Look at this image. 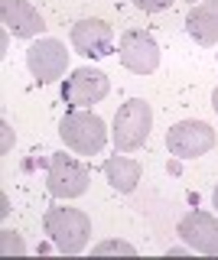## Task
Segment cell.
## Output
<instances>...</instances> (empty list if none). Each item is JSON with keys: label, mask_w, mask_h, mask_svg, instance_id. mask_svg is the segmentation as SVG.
<instances>
[{"label": "cell", "mask_w": 218, "mask_h": 260, "mask_svg": "<svg viewBox=\"0 0 218 260\" xmlns=\"http://www.w3.org/2000/svg\"><path fill=\"white\" fill-rule=\"evenodd\" d=\"M176 0H134V7H140L143 13H160V10H169Z\"/></svg>", "instance_id": "16"}, {"label": "cell", "mask_w": 218, "mask_h": 260, "mask_svg": "<svg viewBox=\"0 0 218 260\" xmlns=\"http://www.w3.org/2000/svg\"><path fill=\"white\" fill-rule=\"evenodd\" d=\"M189 4H196V0H189Z\"/></svg>", "instance_id": "20"}, {"label": "cell", "mask_w": 218, "mask_h": 260, "mask_svg": "<svg viewBox=\"0 0 218 260\" xmlns=\"http://www.w3.org/2000/svg\"><path fill=\"white\" fill-rule=\"evenodd\" d=\"M95 254H98V257H104V254H124V257H134L137 250H134L127 241H101L98 247H95Z\"/></svg>", "instance_id": "14"}, {"label": "cell", "mask_w": 218, "mask_h": 260, "mask_svg": "<svg viewBox=\"0 0 218 260\" xmlns=\"http://www.w3.org/2000/svg\"><path fill=\"white\" fill-rule=\"evenodd\" d=\"M0 20H4L7 32H13L20 39H36L46 29L43 16L29 0H0Z\"/></svg>", "instance_id": "11"}, {"label": "cell", "mask_w": 218, "mask_h": 260, "mask_svg": "<svg viewBox=\"0 0 218 260\" xmlns=\"http://www.w3.org/2000/svg\"><path fill=\"white\" fill-rule=\"evenodd\" d=\"M212 108H215V114H218V88L212 91Z\"/></svg>", "instance_id": "18"}, {"label": "cell", "mask_w": 218, "mask_h": 260, "mask_svg": "<svg viewBox=\"0 0 218 260\" xmlns=\"http://www.w3.org/2000/svg\"><path fill=\"white\" fill-rule=\"evenodd\" d=\"M166 254H169V257H182V254H185V247H169Z\"/></svg>", "instance_id": "17"}, {"label": "cell", "mask_w": 218, "mask_h": 260, "mask_svg": "<svg viewBox=\"0 0 218 260\" xmlns=\"http://www.w3.org/2000/svg\"><path fill=\"white\" fill-rule=\"evenodd\" d=\"M101 173L111 182V189L134 192L137 182H140V173H143V169H140V162L131 159V156H108V159H104V166H101Z\"/></svg>", "instance_id": "13"}, {"label": "cell", "mask_w": 218, "mask_h": 260, "mask_svg": "<svg viewBox=\"0 0 218 260\" xmlns=\"http://www.w3.org/2000/svg\"><path fill=\"white\" fill-rule=\"evenodd\" d=\"M185 32L199 46H215L218 43V0L192 4L189 16H185Z\"/></svg>", "instance_id": "12"}, {"label": "cell", "mask_w": 218, "mask_h": 260, "mask_svg": "<svg viewBox=\"0 0 218 260\" xmlns=\"http://www.w3.org/2000/svg\"><path fill=\"white\" fill-rule=\"evenodd\" d=\"M26 69H29V75H33L39 85H49V81L62 78L66 69H69V49H66V43H59V39H52V36L33 43L26 49Z\"/></svg>", "instance_id": "7"}, {"label": "cell", "mask_w": 218, "mask_h": 260, "mask_svg": "<svg viewBox=\"0 0 218 260\" xmlns=\"http://www.w3.org/2000/svg\"><path fill=\"white\" fill-rule=\"evenodd\" d=\"M212 146H215V130L205 120H179L166 130V150L179 159L205 156Z\"/></svg>", "instance_id": "6"}, {"label": "cell", "mask_w": 218, "mask_h": 260, "mask_svg": "<svg viewBox=\"0 0 218 260\" xmlns=\"http://www.w3.org/2000/svg\"><path fill=\"white\" fill-rule=\"evenodd\" d=\"M153 127V111L143 98H131L124 101L114 114V130H111V140H114L117 153H134L147 143Z\"/></svg>", "instance_id": "3"}, {"label": "cell", "mask_w": 218, "mask_h": 260, "mask_svg": "<svg viewBox=\"0 0 218 260\" xmlns=\"http://www.w3.org/2000/svg\"><path fill=\"white\" fill-rule=\"evenodd\" d=\"M59 137L69 150H75L78 156H91V153H101V146L108 143V130H104V120L95 111L88 108H75L69 111L66 117L59 120Z\"/></svg>", "instance_id": "2"}, {"label": "cell", "mask_w": 218, "mask_h": 260, "mask_svg": "<svg viewBox=\"0 0 218 260\" xmlns=\"http://www.w3.org/2000/svg\"><path fill=\"white\" fill-rule=\"evenodd\" d=\"M88 173L85 162H78L75 156H66V153H52L49 156V173H46V189L55 199H78L88 189Z\"/></svg>", "instance_id": "4"}, {"label": "cell", "mask_w": 218, "mask_h": 260, "mask_svg": "<svg viewBox=\"0 0 218 260\" xmlns=\"http://www.w3.org/2000/svg\"><path fill=\"white\" fill-rule=\"evenodd\" d=\"M43 228H46V234H49V241L69 257L82 254L88 247V241H91V218H88L82 208L55 205V208L46 211Z\"/></svg>", "instance_id": "1"}, {"label": "cell", "mask_w": 218, "mask_h": 260, "mask_svg": "<svg viewBox=\"0 0 218 260\" xmlns=\"http://www.w3.org/2000/svg\"><path fill=\"white\" fill-rule=\"evenodd\" d=\"M212 205H215V211H218V185H215V192H212Z\"/></svg>", "instance_id": "19"}, {"label": "cell", "mask_w": 218, "mask_h": 260, "mask_svg": "<svg viewBox=\"0 0 218 260\" xmlns=\"http://www.w3.org/2000/svg\"><path fill=\"white\" fill-rule=\"evenodd\" d=\"M4 238V254H26V244L17 238V231H0Z\"/></svg>", "instance_id": "15"}, {"label": "cell", "mask_w": 218, "mask_h": 260, "mask_svg": "<svg viewBox=\"0 0 218 260\" xmlns=\"http://www.w3.org/2000/svg\"><path fill=\"white\" fill-rule=\"evenodd\" d=\"M176 234L185 241L189 250L218 257V218L215 215H208V211H189V215L179 218Z\"/></svg>", "instance_id": "9"}, {"label": "cell", "mask_w": 218, "mask_h": 260, "mask_svg": "<svg viewBox=\"0 0 218 260\" xmlns=\"http://www.w3.org/2000/svg\"><path fill=\"white\" fill-rule=\"evenodd\" d=\"M111 91V78L101 69H75L62 85V101L72 108H91V104L104 101Z\"/></svg>", "instance_id": "8"}, {"label": "cell", "mask_w": 218, "mask_h": 260, "mask_svg": "<svg viewBox=\"0 0 218 260\" xmlns=\"http://www.w3.org/2000/svg\"><path fill=\"white\" fill-rule=\"evenodd\" d=\"M117 55L120 65L131 69L134 75H150L160 69V46L147 29H127L117 39Z\"/></svg>", "instance_id": "5"}, {"label": "cell", "mask_w": 218, "mask_h": 260, "mask_svg": "<svg viewBox=\"0 0 218 260\" xmlns=\"http://www.w3.org/2000/svg\"><path fill=\"white\" fill-rule=\"evenodd\" d=\"M72 46L88 59H104L114 52V29L104 20H78L72 26Z\"/></svg>", "instance_id": "10"}]
</instances>
